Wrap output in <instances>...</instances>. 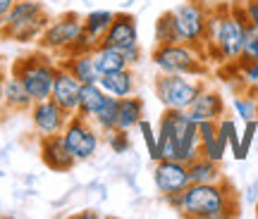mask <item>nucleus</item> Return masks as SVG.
Wrapping results in <instances>:
<instances>
[{"label": "nucleus", "instance_id": "nucleus-1", "mask_svg": "<svg viewBox=\"0 0 258 219\" xmlns=\"http://www.w3.org/2000/svg\"><path fill=\"white\" fill-rule=\"evenodd\" d=\"M251 24L241 22L232 12V3H218L211 5L208 24H206V38H203V55L213 62H234L239 60L244 50V36Z\"/></svg>", "mask_w": 258, "mask_h": 219}, {"label": "nucleus", "instance_id": "nucleus-2", "mask_svg": "<svg viewBox=\"0 0 258 219\" xmlns=\"http://www.w3.org/2000/svg\"><path fill=\"white\" fill-rule=\"evenodd\" d=\"M179 214L189 219H230L239 214V195L227 179L189 183L182 191Z\"/></svg>", "mask_w": 258, "mask_h": 219}, {"label": "nucleus", "instance_id": "nucleus-3", "mask_svg": "<svg viewBox=\"0 0 258 219\" xmlns=\"http://www.w3.org/2000/svg\"><path fill=\"white\" fill-rule=\"evenodd\" d=\"M158 153L160 160H179L186 164L201 155L199 122H194L186 110H163L158 122Z\"/></svg>", "mask_w": 258, "mask_h": 219}, {"label": "nucleus", "instance_id": "nucleus-4", "mask_svg": "<svg viewBox=\"0 0 258 219\" xmlns=\"http://www.w3.org/2000/svg\"><path fill=\"white\" fill-rule=\"evenodd\" d=\"M50 19L53 17L41 0H17L8 17L0 22V38L15 43H36Z\"/></svg>", "mask_w": 258, "mask_h": 219}, {"label": "nucleus", "instance_id": "nucleus-5", "mask_svg": "<svg viewBox=\"0 0 258 219\" xmlns=\"http://www.w3.org/2000/svg\"><path fill=\"white\" fill-rule=\"evenodd\" d=\"M60 64L53 60V55L46 50H36L17 57L15 62L10 64V74H15L19 81L24 83V88L29 91V95L36 100H46L53 93V81Z\"/></svg>", "mask_w": 258, "mask_h": 219}, {"label": "nucleus", "instance_id": "nucleus-6", "mask_svg": "<svg viewBox=\"0 0 258 219\" xmlns=\"http://www.w3.org/2000/svg\"><path fill=\"white\" fill-rule=\"evenodd\" d=\"M151 62L160 74H184V76H206L208 64L203 48L189 43H165L156 46L151 53Z\"/></svg>", "mask_w": 258, "mask_h": 219}, {"label": "nucleus", "instance_id": "nucleus-7", "mask_svg": "<svg viewBox=\"0 0 258 219\" xmlns=\"http://www.w3.org/2000/svg\"><path fill=\"white\" fill-rule=\"evenodd\" d=\"M206 88L203 76H184V74H158L153 81L156 98L163 107L189 110L196 95Z\"/></svg>", "mask_w": 258, "mask_h": 219}, {"label": "nucleus", "instance_id": "nucleus-8", "mask_svg": "<svg viewBox=\"0 0 258 219\" xmlns=\"http://www.w3.org/2000/svg\"><path fill=\"white\" fill-rule=\"evenodd\" d=\"M84 31V17L77 12H64L60 17H53L48 22L46 31L38 38V50H46V53L62 57L70 46L79 38V34Z\"/></svg>", "mask_w": 258, "mask_h": 219}, {"label": "nucleus", "instance_id": "nucleus-9", "mask_svg": "<svg viewBox=\"0 0 258 219\" xmlns=\"http://www.w3.org/2000/svg\"><path fill=\"white\" fill-rule=\"evenodd\" d=\"M62 138L67 148H70V153L74 155V160L77 162H86V160H91L98 153L103 134L98 131V127L93 124L91 119L82 117V115H72L62 129Z\"/></svg>", "mask_w": 258, "mask_h": 219}, {"label": "nucleus", "instance_id": "nucleus-10", "mask_svg": "<svg viewBox=\"0 0 258 219\" xmlns=\"http://www.w3.org/2000/svg\"><path fill=\"white\" fill-rule=\"evenodd\" d=\"M208 12H211L208 0H186V3H182L179 8L172 10L182 43L203 48L206 24H208Z\"/></svg>", "mask_w": 258, "mask_h": 219}, {"label": "nucleus", "instance_id": "nucleus-11", "mask_svg": "<svg viewBox=\"0 0 258 219\" xmlns=\"http://www.w3.org/2000/svg\"><path fill=\"white\" fill-rule=\"evenodd\" d=\"M72 115H67L60 105H57L53 98H46V100H36L29 110V119H31V127L36 131V136H55V134H62L67 119Z\"/></svg>", "mask_w": 258, "mask_h": 219}, {"label": "nucleus", "instance_id": "nucleus-12", "mask_svg": "<svg viewBox=\"0 0 258 219\" xmlns=\"http://www.w3.org/2000/svg\"><path fill=\"white\" fill-rule=\"evenodd\" d=\"M153 183H156V191L163 198L172 195V193H182L191 183L186 162H179V160H158L156 167H153Z\"/></svg>", "mask_w": 258, "mask_h": 219}, {"label": "nucleus", "instance_id": "nucleus-13", "mask_svg": "<svg viewBox=\"0 0 258 219\" xmlns=\"http://www.w3.org/2000/svg\"><path fill=\"white\" fill-rule=\"evenodd\" d=\"M38 155H41V162L46 164L48 169L53 172H70L77 160L70 153V148L64 143L62 134H55V136H41L38 138Z\"/></svg>", "mask_w": 258, "mask_h": 219}, {"label": "nucleus", "instance_id": "nucleus-14", "mask_svg": "<svg viewBox=\"0 0 258 219\" xmlns=\"http://www.w3.org/2000/svg\"><path fill=\"white\" fill-rule=\"evenodd\" d=\"M101 43L112 48H132L139 46V27H137V17L129 15V12H115L112 17L110 29L105 31V36L101 38Z\"/></svg>", "mask_w": 258, "mask_h": 219}, {"label": "nucleus", "instance_id": "nucleus-15", "mask_svg": "<svg viewBox=\"0 0 258 219\" xmlns=\"http://www.w3.org/2000/svg\"><path fill=\"white\" fill-rule=\"evenodd\" d=\"M79 93H82V81L74 79L67 69L57 67L50 98H53L67 115H77V110H79Z\"/></svg>", "mask_w": 258, "mask_h": 219}, {"label": "nucleus", "instance_id": "nucleus-16", "mask_svg": "<svg viewBox=\"0 0 258 219\" xmlns=\"http://www.w3.org/2000/svg\"><path fill=\"white\" fill-rule=\"evenodd\" d=\"M225 112H227V105H225V98H222L220 91H215V88H203L199 95H196V100L191 102V107L186 110V115L194 119V122H218L220 117H225Z\"/></svg>", "mask_w": 258, "mask_h": 219}, {"label": "nucleus", "instance_id": "nucleus-17", "mask_svg": "<svg viewBox=\"0 0 258 219\" xmlns=\"http://www.w3.org/2000/svg\"><path fill=\"white\" fill-rule=\"evenodd\" d=\"M34 105V98L29 95L24 83L15 74H5V86H3V112L8 115H24Z\"/></svg>", "mask_w": 258, "mask_h": 219}, {"label": "nucleus", "instance_id": "nucleus-18", "mask_svg": "<svg viewBox=\"0 0 258 219\" xmlns=\"http://www.w3.org/2000/svg\"><path fill=\"white\" fill-rule=\"evenodd\" d=\"M60 67L67 69L74 79H79L82 83H98L101 79V72L96 67V60H93V53H79V55H64L60 57Z\"/></svg>", "mask_w": 258, "mask_h": 219}, {"label": "nucleus", "instance_id": "nucleus-19", "mask_svg": "<svg viewBox=\"0 0 258 219\" xmlns=\"http://www.w3.org/2000/svg\"><path fill=\"white\" fill-rule=\"evenodd\" d=\"M98 83H101L103 91L108 93V95H112V98H127V95L137 93V74L132 72V67L101 74Z\"/></svg>", "mask_w": 258, "mask_h": 219}, {"label": "nucleus", "instance_id": "nucleus-20", "mask_svg": "<svg viewBox=\"0 0 258 219\" xmlns=\"http://www.w3.org/2000/svg\"><path fill=\"white\" fill-rule=\"evenodd\" d=\"M144 117H146V102H144V98H139L137 93L117 100V127L115 129L132 131L134 127H139V122Z\"/></svg>", "mask_w": 258, "mask_h": 219}, {"label": "nucleus", "instance_id": "nucleus-21", "mask_svg": "<svg viewBox=\"0 0 258 219\" xmlns=\"http://www.w3.org/2000/svg\"><path fill=\"white\" fill-rule=\"evenodd\" d=\"M105 100H108V93L101 88V83H82L77 115H82L86 119H93L98 115V110L105 105Z\"/></svg>", "mask_w": 258, "mask_h": 219}, {"label": "nucleus", "instance_id": "nucleus-22", "mask_svg": "<svg viewBox=\"0 0 258 219\" xmlns=\"http://www.w3.org/2000/svg\"><path fill=\"white\" fill-rule=\"evenodd\" d=\"M186 169H189L191 183H213V181L225 179V174L220 169V162H213V160H208V157H203V155L191 160V162L186 164Z\"/></svg>", "mask_w": 258, "mask_h": 219}, {"label": "nucleus", "instance_id": "nucleus-23", "mask_svg": "<svg viewBox=\"0 0 258 219\" xmlns=\"http://www.w3.org/2000/svg\"><path fill=\"white\" fill-rule=\"evenodd\" d=\"M93 60H96V67H98V72L101 74L117 72V69L129 67L127 57H124V53H122L120 48L105 46V43H98V46L93 48Z\"/></svg>", "mask_w": 258, "mask_h": 219}, {"label": "nucleus", "instance_id": "nucleus-24", "mask_svg": "<svg viewBox=\"0 0 258 219\" xmlns=\"http://www.w3.org/2000/svg\"><path fill=\"white\" fill-rule=\"evenodd\" d=\"M153 38H156V46H165V43H182L179 38V29H177L175 15L172 10L163 12L156 19V27H153Z\"/></svg>", "mask_w": 258, "mask_h": 219}, {"label": "nucleus", "instance_id": "nucleus-25", "mask_svg": "<svg viewBox=\"0 0 258 219\" xmlns=\"http://www.w3.org/2000/svg\"><path fill=\"white\" fill-rule=\"evenodd\" d=\"M112 17H115V12H110V10H91L89 15H84V31L101 41L105 36V31L110 29Z\"/></svg>", "mask_w": 258, "mask_h": 219}, {"label": "nucleus", "instance_id": "nucleus-26", "mask_svg": "<svg viewBox=\"0 0 258 219\" xmlns=\"http://www.w3.org/2000/svg\"><path fill=\"white\" fill-rule=\"evenodd\" d=\"M234 115L241 122H249V119H258V91L256 88H246L244 93H239L234 100H232Z\"/></svg>", "mask_w": 258, "mask_h": 219}, {"label": "nucleus", "instance_id": "nucleus-27", "mask_svg": "<svg viewBox=\"0 0 258 219\" xmlns=\"http://www.w3.org/2000/svg\"><path fill=\"white\" fill-rule=\"evenodd\" d=\"M117 100H120V98H112V95H108L105 105H103V107L98 110V115L91 119L93 124L98 127V131H101V134H110L112 129L117 127Z\"/></svg>", "mask_w": 258, "mask_h": 219}, {"label": "nucleus", "instance_id": "nucleus-28", "mask_svg": "<svg viewBox=\"0 0 258 219\" xmlns=\"http://www.w3.org/2000/svg\"><path fill=\"white\" fill-rule=\"evenodd\" d=\"M218 138H220L222 146L232 148V155H234V157L239 155V138H241V134L237 131L234 119L227 117V115L218 119Z\"/></svg>", "mask_w": 258, "mask_h": 219}, {"label": "nucleus", "instance_id": "nucleus-29", "mask_svg": "<svg viewBox=\"0 0 258 219\" xmlns=\"http://www.w3.org/2000/svg\"><path fill=\"white\" fill-rule=\"evenodd\" d=\"M137 129L141 131V138H144V146H146V150H148V157H151L153 162H158V160H160V153H158V131L153 129V124H151L146 117L139 122Z\"/></svg>", "mask_w": 258, "mask_h": 219}, {"label": "nucleus", "instance_id": "nucleus-30", "mask_svg": "<svg viewBox=\"0 0 258 219\" xmlns=\"http://www.w3.org/2000/svg\"><path fill=\"white\" fill-rule=\"evenodd\" d=\"M258 136V119H249V122H244V131H241V138H239V155L234 157V160H246L249 157V150L253 146V141Z\"/></svg>", "mask_w": 258, "mask_h": 219}, {"label": "nucleus", "instance_id": "nucleus-31", "mask_svg": "<svg viewBox=\"0 0 258 219\" xmlns=\"http://www.w3.org/2000/svg\"><path fill=\"white\" fill-rule=\"evenodd\" d=\"M105 141H108V146L115 155H122V153H127L132 150V141H129V131H120V129H112L110 134H103Z\"/></svg>", "mask_w": 258, "mask_h": 219}, {"label": "nucleus", "instance_id": "nucleus-32", "mask_svg": "<svg viewBox=\"0 0 258 219\" xmlns=\"http://www.w3.org/2000/svg\"><path fill=\"white\" fill-rule=\"evenodd\" d=\"M225 153H227V146H222L220 138H218V134L213 138H208V141H201V155L208 157V160H213V162H220L225 160Z\"/></svg>", "mask_w": 258, "mask_h": 219}, {"label": "nucleus", "instance_id": "nucleus-33", "mask_svg": "<svg viewBox=\"0 0 258 219\" xmlns=\"http://www.w3.org/2000/svg\"><path fill=\"white\" fill-rule=\"evenodd\" d=\"M98 43H101V41H98V38H93L91 34H86V31H82V34H79V38H77V41H74L72 46H70V50H67V53H64V55L93 53V48L98 46ZM64 55H62V57H64Z\"/></svg>", "mask_w": 258, "mask_h": 219}, {"label": "nucleus", "instance_id": "nucleus-34", "mask_svg": "<svg viewBox=\"0 0 258 219\" xmlns=\"http://www.w3.org/2000/svg\"><path fill=\"white\" fill-rule=\"evenodd\" d=\"M239 57L256 60L258 62V29H253V27L246 29V36H244V50H241Z\"/></svg>", "mask_w": 258, "mask_h": 219}, {"label": "nucleus", "instance_id": "nucleus-35", "mask_svg": "<svg viewBox=\"0 0 258 219\" xmlns=\"http://www.w3.org/2000/svg\"><path fill=\"white\" fill-rule=\"evenodd\" d=\"M244 12L253 29H258V0H244Z\"/></svg>", "mask_w": 258, "mask_h": 219}, {"label": "nucleus", "instance_id": "nucleus-36", "mask_svg": "<svg viewBox=\"0 0 258 219\" xmlns=\"http://www.w3.org/2000/svg\"><path fill=\"white\" fill-rule=\"evenodd\" d=\"M15 3H17V0H0V22L8 17V12L15 8Z\"/></svg>", "mask_w": 258, "mask_h": 219}, {"label": "nucleus", "instance_id": "nucleus-37", "mask_svg": "<svg viewBox=\"0 0 258 219\" xmlns=\"http://www.w3.org/2000/svg\"><path fill=\"white\" fill-rule=\"evenodd\" d=\"M249 202H253L256 205V200H258V183H251L249 188H246V195H244Z\"/></svg>", "mask_w": 258, "mask_h": 219}, {"label": "nucleus", "instance_id": "nucleus-38", "mask_svg": "<svg viewBox=\"0 0 258 219\" xmlns=\"http://www.w3.org/2000/svg\"><path fill=\"white\" fill-rule=\"evenodd\" d=\"M3 86H5V72L0 67V112H3Z\"/></svg>", "mask_w": 258, "mask_h": 219}, {"label": "nucleus", "instance_id": "nucleus-39", "mask_svg": "<svg viewBox=\"0 0 258 219\" xmlns=\"http://www.w3.org/2000/svg\"><path fill=\"white\" fill-rule=\"evenodd\" d=\"M256 217H258V200H256Z\"/></svg>", "mask_w": 258, "mask_h": 219}, {"label": "nucleus", "instance_id": "nucleus-40", "mask_svg": "<svg viewBox=\"0 0 258 219\" xmlns=\"http://www.w3.org/2000/svg\"><path fill=\"white\" fill-rule=\"evenodd\" d=\"M0 67H3V55H0Z\"/></svg>", "mask_w": 258, "mask_h": 219}, {"label": "nucleus", "instance_id": "nucleus-41", "mask_svg": "<svg viewBox=\"0 0 258 219\" xmlns=\"http://www.w3.org/2000/svg\"><path fill=\"white\" fill-rule=\"evenodd\" d=\"M253 143H256V148H258V136H256V141H253Z\"/></svg>", "mask_w": 258, "mask_h": 219}]
</instances>
